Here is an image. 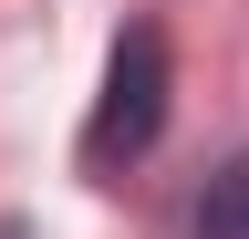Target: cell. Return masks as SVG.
I'll return each instance as SVG.
<instances>
[{
    "label": "cell",
    "mask_w": 249,
    "mask_h": 239,
    "mask_svg": "<svg viewBox=\"0 0 249 239\" xmlns=\"http://www.w3.org/2000/svg\"><path fill=\"white\" fill-rule=\"evenodd\" d=\"M166 94H177V52L156 21H124L114 63H104V104L83 125V166H135L156 135H166Z\"/></svg>",
    "instance_id": "1"
},
{
    "label": "cell",
    "mask_w": 249,
    "mask_h": 239,
    "mask_svg": "<svg viewBox=\"0 0 249 239\" xmlns=\"http://www.w3.org/2000/svg\"><path fill=\"white\" fill-rule=\"evenodd\" d=\"M0 239H31V229H21V219H0Z\"/></svg>",
    "instance_id": "3"
},
{
    "label": "cell",
    "mask_w": 249,
    "mask_h": 239,
    "mask_svg": "<svg viewBox=\"0 0 249 239\" xmlns=\"http://www.w3.org/2000/svg\"><path fill=\"white\" fill-rule=\"evenodd\" d=\"M197 239H249V146L197 187Z\"/></svg>",
    "instance_id": "2"
}]
</instances>
